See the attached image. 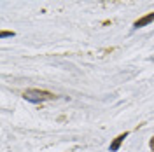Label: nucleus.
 I'll use <instances>...</instances> for the list:
<instances>
[{
	"mask_svg": "<svg viewBox=\"0 0 154 152\" xmlns=\"http://www.w3.org/2000/svg\"><path fill=\"white\" fill-rule=\"evenodd\" d=\"M12 35H14L12 32H2V33H0V37H2V38H5V37H12Z\"/></svg>",
	"mask_w": 154,
	"mask_h": 152,
	"instance_id": "nucleus-4",
	"label": "nucleus"
},
{
	"mask_svg": "<svg viewBox=\"0 0 154 152\" xmlns=\"http://www.w3.org/2000/svg\"><path fill=\"white\" fill-rule=\"evenodd\" d=\"M126 136H128V135H119V136H117V138H116L114 142H112V145H110V152H117V149H119V145H121V143H123V140H125Z\"/></svg>",
	"mask_w": 154,
	"mask_h": 152,
	"instance_id": "nucleus-3",
	"label": "nucleus"
},
{
	"mask_svg": "<svg viewBox=\"0 0 154 152\" xmlns=\"http://www.w3.org/2000/svg\"><path fill=\"white\" fill-rule=\"evenodd\" d=\"M23 98L26 102H32V103H40V102H46V100H51L53 95L51 93H46V91H37V89H28L25 91Z\"/></svg>",
	"mask_w": 154,
	"mask_h": 152,
	"instance_id": "nucleus-1",
	"label": "nucleus"
},
{
	"mask_svg": "<svg viewBox=\"0 0 154 152\" xmlns=\"http://www.w3.org/2000/svg\"><path fill=\"white\" fill-rule=\"evenodd\" d=\"M151 21H154V12H151V14H147V16H144L142 19H138V21H135V28H142V26H145V25H149Z\"/></svg>",
	"mask_w": 154,
	"mask_h": 152,
	"instance_id": "nucleus-2",
	"label": "nucleus"
}]
</instances>
